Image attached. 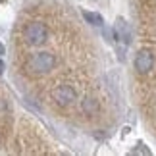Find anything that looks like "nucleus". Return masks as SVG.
<instances>
[{
  "mask_svg": "<svg viewBox=\"0 0 156 156\" xmlns=\"http://www.w3.org/2000/svg\"><path fill=\"white\" fill-rule=\"evenodd\" d=\"M0 54H4V46L2 44H0Z\"/></svg>",
  "mask_w": 156,
  "mask_h": 156,
  "instance_id": "nucleus-9",
  "label": "nucleus"
},
{
  "mask_svg": "<svg viewBox=\"0 0 156 156\" xmlns=\"http://www.w3.org/2000/svg\"><path fill=\"white\" fill-rule=\"evenodd\" d=\"M52 100L58 106L68 108V106H71L77 100V93H75V89L71 87V85H58L52 91Z\"/></svg>",
  "mask_w": 156,
  "mask_h": 156,
  "instance_id": "nucleus-3",
  "label": "nucleus"
},
{
  "mask_svg": "<svg viewBox=\"0 0 156 156\" xmlns=\"http://www.w3.org/2000/svg\"><path fill=\"white\" fill-rule=\"evenodd\" d=\"M83 17H85V20L91 23V25H94V27H102V23H104L102 16L93 14V12H83Z\"/></svg>",
  "mask_w": 156,
  "mask_h": 156,
  "instance_id": "nucleus-7",
  "label": "nucleus"
},
{
  "mask_svg": "<svg viewBox=\"0 0 156 156\" xmlns=\"http://www.w3.org/2000/svg\"><path fill=\"white\" fill-rule=\"evenodd\" d=\"M58 60L52 52H35L25 60V71L29 75H44L56 68Z\"/></svg>",
  "mask_w": 156,
  "mask_h": 156,
  "instance_id": "nucleus-1",
  "label": "nucleus"
},
{
  "mask_svg": "<svg viewBox=\"0 0 156 156\" xmlns=\"http://www.w3.org/2000/svg\"><path fill=\"white\" fill-rule=\"evenodd\" d=\"M81 110L83 114H87V116H97L100 106H98V100L93 98V97H85L81 100Z\"/></svg>",
  "mask_w": 156,
  "mask_h": 156,
  "instance_id": "nucleus-6",
  "label": "nucleus"
},
{
  "mask_svg": "<svg viewBox=\"0 0 156 156\" xmlns=\"http://www.w3.org/2000/svg\"><path fill=\"white\" fill-rule=\"evenodd\" d=\"M23 37H25V41L29 44L39 46V44L46 43V39H48V27L43 21H31L23 29Z\"/></svg>",
  "mask_w": 156,
  "mask_h": 156,
  "instance_id": "nucleus-2",
  "label": "nucleus"
},
{
  "mask_svg": "<svg viewBox=\"0 0 156 156\" xmlns=\"http://www.w3.org/2000/svg\"><path fill=\"white\" fill-rule=\"evenodd\" d=\"M114 37L119 39L123 44H129V41H131V31H129V25H127V21H125L123 17H118L116 25H114Z\"/></svg>",
  "mask_w": 156,
  "mask_h": 156,
  "instance_id": "nucleus-5",
  "label": "nucleus"
},
{
  "mask_svg": "<svg viewBox=\"0 0 156 156\" xmlns=\"http://www.w3.org/2000/svg\"><path fill=\"white\" fill-rule=\"evenodd\" d=\"M154 68V56L151 50H139L135 56V69L139 73H148Z\"/></svg>",
  "mask_w": 156,
  "mask_h": 156,
  "instance_id": "nucleus-4",
  "label": "nucleus"
},
{
  "mask_svg": "<svg viewBox=\"0 0 156 156\" xmlns=\"http://www.w3.org/2000/svg\"><path fill=\"white\" fill-rule=\"evenodd\" d=\"M2 71H4V62L0 60V73H2Z\"/></svg>",
  "mask_w": 156,
  "mask_h": 156,
  "instance_id": "nucleus-8",
  "label": "nucleus"
}]
</instances>
